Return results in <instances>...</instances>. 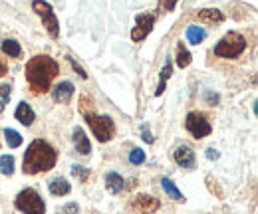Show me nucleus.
<instances>
[{"mask_svg":"<svg viewBox=\"0 0 258 214\" xmlns=\"http://www.w3.org/2000/svg\"><path fill=\"white\" fill-rule=\"evenodd\" d=\"M58 74H60V63L46 54H38L26 63V82L34 95H44L50 92L52 82Z\"/></svg>","mask_w":258,"mask_h":214,"instance_id":"1","label":"nucleus"},{"mask_svg":"<svg viewBox=\"0 0 258 214\" xmlns=\"http://www.w3.org/2000/svg\"><path fill=\"white\" fill-rule=\"evenodd\" d=\"M58 163V151L44 139H34L28 145L24 161H22V171L24 175H40L48 173L56 167Z\"/></svg>","mask_w":258,"mask_h":214,"instance_id":"2","label":"nucleus"},{"mask_svg":"<svg viewBox=\"0 0 258 214\" xmlns=\"http://www.w3.org/2000/svg\"><path fill=\"white\" fill-rule=\"evenodd\" d=\"M80 113L86 117V123L90 125L94 137L99 143H107L115 135V123L109 115H97L94 101L88 95H80Z\"/></svg>","mask_w":258,"mask_h":214,"instance_id":"3","label":"nucleus"},{"mask_svg":"<svg viewBox=\"0 0 258 214\" xmlns=\"http://www.w3.org/2000/svg\"><path fill=\"white\" fill-rule=\"evenodd\" d=\"M246 46H248V42H246V38L242 36V34H238V32H228L225 34L219 42H217V46H215V56L217 58H223V60H236V58H240L244 52H246Z\"/></svg>","mask_w":258,"mask_h":214,"instance_id":"4","label":"nucleus"},{"mask_svg":"<svg viewBox=\"0 0 258 214\" xmlns=\"http://www.w3.org/2000/svg\"><path fill=\"white\" fill-rule=\"evenodd\" d=\"M14 204H16V210H20L22 214H46V202L38 194L36 188L20 190L16 200H14Z\"/></svg>","mask_w":258,"mask_h":214,"instance_id":"5","label":"nucleus"},{"mask_svg":"<svg viewBox=\"0 0 258 214\" xmlns=\"http://www.w3.org/2000/svg\"><path fill=\"white\" fill-rule=\"evenodd\" d=\"M32 10L40 16L42 26L46 28L48 36L52 40H58V36H60V22H58V16H56L54 8L46 0H32Z\"/></svg>","mask_w":258,"mask_h":214,"instance_id":"6","label":"nucleus"},{"mask_svg":"<svg viewBox=\"0 0 258 214\" xmlns=\"http://www.w3.org/2000/svg\"><path fill=\"white\" fill-rule=\"evenodd\" d=\"M185 129L191 133L193 139H205L213 133L211 123L207 121V117L201 111H189L185 117Z\"/></svg>","mask_w":258,"mask_h":214,"instance_id":"7","label":"nucleus"},{"mask_svg":"<svg viewBox=\"0 0 258 214\" xmlns=\"http://www.w3.org/2000/svg\"><path fill=\"white\" fill-rule=\"evenodd\" d=\"M155 22H157V14L153 12H141L135 16V26L131 30V40L133 42H143L151 32L155 28Z\"/></svg>","mask_w":258,"mask_h":214,"instance_id":"8","label":"nucleus"},{"mask_svg":"<svg viewBox=\"0 0 258 214\" xmlns=\"http://www.w3.org/2000/svg\"><path fill=\"white\" fill-rule=\"evenodd\" d=\"M161 208V200L151 194H137L129 200V212L133 214H155Z\"/></svg>","mask_w":258,"mask_h":214,"instance_id":"9","label":"nucleus"},{"mask_svg":"<svg viewBox=\"0 0 258 214\" xmlns=\"http://www.w3.org/2000/svg\"><path fill=\"white\" fill-rule=\"evenodd\" d=\"M173 159H175V163H177L181 169L193 171L195 167H197L195 151L191 149V147H187V145H181V147H177V149H175V153H173Z\"/></svg>","mask_w":258,"mask_h":214,"instance_id":"10","label":"nucleus"},{"mask_svg":"<svg viewBox=\"0 0 258 214\" xmlns=\"http://www.w3.org/2000/svg\"><path fill=\"white\" fill-rule=\"evenodd\" d=\"M74 147H76V153L84 155V157L92 153L90 137L86 135V131L82 127H74Z\"/></svg>","mask_w":258,"mask_h":214,"instance_id":"11","label":"nucleus"},{"mask_svg":"<svg viewBox=\"0 0 258 214\" xmlns=\"http://www.w3.org/2000/svg\"><path fill=\"white\" fill-rule=\"evenodd\" d=\"M197 18L203 22V24H209V26H215V24H221L225 20V14L217 8H205V10H199L197 12Z\"/></svg>","mask_w":258,"mask_h":214,"instance_id":"12","label":"nucleus"},{"mask_svg":"<svg viewBox=\"0 0 258 214\" xmlns=\"http://www.w3.org/2000/svg\"><path fill=\"white\" fill-rule=\"evenodd\" d=\"M14 117H16V121H20L24 127H30L34 123V119H36V113H34V109L26 101H20L18 107H16V111H14Z\"/></svg>","mask_w":258,"mask_h":214,"instance_id":"13","label":"nucleus"},{"mask_svg":"<svg viewBox=\"0 0 258 214\" xmlns=\"http://www.w3.org/2000/svg\"><path fill=\"white\" fill-rule=\"evenodd\" d=\"M74 95V86L70 82H60L56 88H52V97L56 103H70Z\"/></svg>","mask_w":258,"mask_h":214,"instance_id":"14","label":"nucleus"},{"mask_svg":"<svg viewBox=\"0 0 258 214\" xmlns=\"http://www.w3.org/2000/svg\"><path fill=\"white\" fill-rule=\"evenodd\" d=\"M105 188H107L111 194H119V192L125 188V179H123L119 173L111 171V173L105 175Z\"/></svg>","mask_w":258,"mask_h":214,"instance_id":"15","label":"nucleus"},{"mask_svg":"<svg viewBox=\"0 0 258 214\" xmlns=\"http://www.w3.org/2000/svg\"><path fill=\"white\" fill-rule=\"evenodd\" d=\"M48 190L52 196H68L72 192V184L66 181L64 177H56L48 184Z\"/></svg>","mask_w":258,"mask_h":214,"instance_id":"16","label":"nucleus"},{"mask_svg":"<svg viewBox=\"0 0 258 214\" xmlns=\"http://www.w3.org/2000/svg\"><path fill=\"white\" fill-rule=\"evenodd\" d=\"M171 74H173V61H171V58H167L165 63H163L161 72H159V84H157V90H155V95H157V97L163 95L165 88H167V82H169V78H171Z\"/></svg>","mask_w":258,"mask_h":214,"instance_id":"17","label":"nucleus"},{"mask_svg":"<svg viewBox=\"0 0 258 214\" xmlns=\"http://www.w3.org/2000/svg\"><path fill=\"white\" fill-rule=\"evenodd\" d=\"M2 52H4L8 58H14V60L22 58V46H20V42H16L14 38L2 40Z\"/></svg>","mask_w":258,"mask_h":214,"instance_id":"18","label":"nucleus"},{"mask_svg":"<svg viewBox=\"0 0 258 214\" xmlns=\"http://www.w3.org/2000/svg\"><path fill=\"white\" fill-rule=\"evenodd\" d=\"M161 186H163V190H165V194H167L169 198H173V200H177V202H183V200H185V196L181 194V190L175 186V183H173L171 179L163 177V179H161Z\"/></svg>","mask_w":258,"mask_h":214,"instance_id":"19","label":"nucleus"},{"mask_svg":"<svg viewBox=\"0 0 258 214\" xmlns=\"http://www.w3.org/2000/svg\"><path fill=\"white\" fill-rule=\"evenodd\" d=\"M191 61H193L191 52L185 48V44H183V42H177V65H179L181 69H185V67H189V65H191Z\"/></svg>","mask_w":258,"mask_h":214,"instance_id":"20","label":"nucleus"},{"mask_svg":"<svg viewBox=\"0 0 258 214\" xmlns=\"http://www.w3.org/2000/svg\"><path fill=\"white\" fill-rule=\"evenodd\" d=\"M185 36H187V42L189 44H201V42H205V38H207V30H203L201 26H189L187 32H185Z\"/></svg>","mask_w":258,"mask_h":214,"instance_id":"21","label":"nucleus"},{"mask_svg":"<svg viewBox=\"0 0 258 214\" xmlns=\"http://www.w3.org/2000/svg\"><path fill=\"white\" fill-rule=\"evenodd\" d=\"M4 137H6V145L10 149H18L22 145V135L14 129H4Z\"/></svg>","mask_w":258,"mask_h":214,"instance_id":"22","label":"nucleus"},{"mask_svg":"<svg viewBox=\"0 0 258 214\" xmlns=\"http://www.w3.org/2000/svg\"><path fill=\"white\" fill-rule=\"evenodd\" d=\"M0 173H2L4 177H12V175H14V157H12V155L0 157Z\"/></svg>","mask_w":258,"mask_h":214,"instance_id":"23","label":"nucleus"},{"mask_svg":"<svg viewBox=\"0 0 258 214\" xmlns=\"http://www.w3.org/2000/svg\"><path fill=\"white\" fill-rule=\"evenodd\" d=\"M72 175L80 181V183H86L90 179V169L88 167H82V165H74L72 167Z\"/></svg>","mask_w":258,"mask_h":214,"instance_id":"24","label":"nucleus"},{"mask_svg":"<svg viewBox=\"0 0 258 214\" xmlns=\"http://www.w3.org/2000/svg\"><path fill=\"white\" fill-rule=\"evenodd\" d=\"M10 95H12V86H10V84H4V86H0V113L4 111L6 103L10 101Z\"/></svg>","mask_w":258,"mask_h":214,"instance_id":"25","label":"nucleus"},{"mask_svg":"<svg viewBox=\"0 0 258 214\" xmlns=\"http://www.w3.org/2000/svg\"><path fill=\"white\" fill-rule=\"evenodd\" d=\"M129 163H131V165H143V163H145V151L139 149V147L131 149V153H129Z\"/></svg>","mask_w":258,"mask_h":214,"instance_id":"26","label":"nucleus"},{"mask_svg":"<svg viewBox=\"0 0 258 214\" xmlns=\"http://www.w3.org/2000/svg\"><path fill=\"white\" fill-rule=\"evenodd\" d=\"M203 101H205L207 105H219L221 95L217 92H213V90H205V92H203Z\"/></svg>","mask_w":258,"mask_h":214,"instance_id":"27","label":"nucleus"},{"mask_svg":"<svg viewBox=\"0 0 258 214\" xmlns=\"http://www.w3.org/2000/svg\"><path fill=\"white\" fill-rule=\"evenodd\" d=\"M207 184H209V190H211L213 194H217L219 198H223V190H221V186H219V183L215 181L213 175H207Z\"/></svg>","mask_w":258,"mask_h":214,"instance_id":"28","label":"nucleus"},{"mask_svg":"<svg viewBox=\"0 0 258 214\" xmlns=\"http://www.w3.org/2000/svg\"><path fill=\"white\" fill-rule=\"evenodd\" d=\"M68 61H70V65H72V67L76 69V74H78V76H80L82 80H88V74H86V69H84V67H82L80 63H78V60H76L74 56H68Z\"/></svg>","mask_w":258,"mask_h":214,"instance_id":"29","label":"nucleus"},{"mask_svg":"<svg viewBox=\"0 0 258 214\" xmlns=\"http://www.w3.org/2000/svg\"><path fill=\"white\" fill-rule=\"evenodd\" d=\"M177 2H179V0H159V10H161L163 14L173 12L175 6H177Z\"/></svg>","mask_w":258,"mask_h":214,"instance_id":"30","label":"nucleus"},{"mask_svg":"<svg viewBox=\"0 0 258 214\" xmlns=\"http://www.w3.org/2000/svg\"><path fill=\"white\" fill-rule=\"evenodd\" d=\"M141 137H143V141H145V143H149V145L155 141V137L151 135V131H149V125H147V123H143V125H141Z\"/></svg>","mask_w":258,"mask_h":214,"instance_id":"31","label":"nucleus"},{"mask_svg":"<svg viewBox=\"0 0 258 214\" xmlns=\"http://www.w3.org/2000/svg\"><path fill=\"white\" fill-rule=\"evenodd\" d=\"M80 212V206L76 204V202H70V204H66L64 208L60 210V214H78Z\"/></svg>","mask_w":258,"mask_h":214,"instance_id":"32","label":"nucleus"},{"mask_svg":"<svg viewBox=\"0 0 258 214\" xmlns=\"http://www.w3.org/2000/svg\"><path fill=\"white\" fill-rule=\"evenodd\" d=\"M219 157H221V153H219L217 149H213V147H211V149H207V159H209V161H217Z\"/></svg>","mask_w":258,"mask_h":214,"instance_id":"33","label":"nucleus"},{"mask_svg":"<svg viewBox=\"0 0 258 214\" xmlns=\"http://www.w3.org/2000/svg\"><path fill=\"white\" fill-rule=\"evenodd\" d=\"M6 74H8V67H6V63H4V61L0 60V78H2V76H6Z\"/></svg>","mask_w":258,"mask_h":214,"instance_id":"34","label":"nucleus"}]
</instances>
